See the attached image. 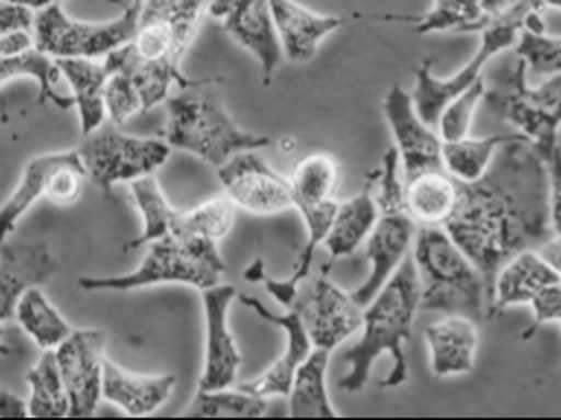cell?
Segmentation results:
<instances>
[{
  "mask_svg": "<svg viewBox=\"0 0 561 420\" xmlns=\"http://www.w3.org/2000/svg\"><path fill=\"white\" fill-rule=\"evenodd\" d=\"M445 230L480 270L489 302L501 265L519 251L539 249L556 235L547 161L522 134H512L496 149L482 177L459 182Z\"/></svg>",
  "mask_w": 561,
  "mask_h": 420,
  "instance_id": "obj_1",
  "label": "cell"
},
{
  "mask_svg": "<svg viewBox=\"0 0 561 420\" xmlns=\"http://www.w3.org/2000/svg\"><path fill=\"white\" fill-rule=\"evenodd\" d=\"M211 2L145 0L130 43L108 53L105 59V105L113 124L122 126L131 115L168 101L172 87L191 84L180 66Z\"/></svg>",
  "mask_w": 561,
  "mask_h": 420,
  "instance_id": "obj_2",
  "label": "cell"
},
{
  "mask_svg": "<svg viewBox=\"0 0 561 420\" xmlns=\"http://www.w3.org/2000/svg\"><path fill=\"white\" fill-rule=\"evenodd\" d=\"M420 276L413 256H408L394 270L389 283L364 308V334L353 348L346 350L348 373L341 381V389L348 394L362 391L369 381L376 360L382 354L392 355V368L380 385L399 387L408 381L410 366L405 345L413 331L415 311L420 310Z\"/></svg>",
  "mask_w": 561,
  "mask_h": 420,
  "instance_id": "obj_3",
  "label": "cell"
},
{
  "mask_svg": "<svg viewBox=\"0 0 561 420\" xmlns=\"http://www.w3.org/2000/svg\"><path fill=\"white\" fill-rule=\"evenodd\" d=\"M219 78L191 80L175 97H168L163 138L172 149L188 151L214 168H221L240 151H260L272 140L247 133L224 105Z\"/></svg>",
  "mask_w": 561,
  "mask_h": 420,
  "instance_id": "obj_4",
  "label": "cell"
},
{
  "mask_svg": "<svg viewBox=\"0 0 561 420\" xmlns=\"http://www.w3.org/2000/svg\"><path fill=\"white\" fill-rule=\"evenodd\" d=\"M413 241L411 256L422 288L420 308L484 320V302H489L484 279L445 226H420Z\"/></svg>",
  "mask_w": 561,
  "mask_h": 420,
  "instance_id": "obj_5",
  "label": "cell"
},
{
  "mask_svg": "<svg viewBox=\"0 0 561 420\" xmlns=\"http://www.w3.org/2000/svg\"><path fill=\"white\" fill-rule=\"evenodd\" d=\"M486 110L510 122L539 154L549 161L560 147L561 73L539 87H528V66L518 57L486 84Z\"/></svg>",
  "mask_w": 561,
  "mask_h": 420,
  "instance_id": "obj_6",
  "label": "cell"
},
{
  "mask_svg": "<svg viewBox=\"0 0 561 420\" xmlns=\"http://www.w3.org/2000/svg\"><path fill=\"white\" fill-rule=\"evenodd\" d=\"M138 270L119 276H84L78 287L88 293L94 291H117L126 293L134 288L154 285H188L209 288L219 285L226 264L217 251V245H188L163 237L152 241Z\"/></svg>",
  "mask_w": 561,
  "mask_h": 420,
  "instance_id": "obj_7",
  "label": "cell"
},
{
  "mask_svg": "<svg viewBox=\"0 0 561 420\" xmlns=\"http://www.w3.org/2000/svg\"><path fill=\"white\" fill-rule=\"evenodd\" d=\"M537 9L542 11V7L537 0H519L518 4L512 7L510 11H505L496 18H489L484 27L478 30L480 46H478L472 61L468 66L461 67L447 80L436 78L432 73L434 59H424L420 66L415 67V89L411 92V101H413V107L417 111V115L434 128L445 105L459 92L470 89L476 80H480L482 69L495 55L516 43L519 32L524 30L526 15Z\"/></svg>",
  "mask_w": 561,
  "mask_h": 420,
  "instance_id": "obj_8",
  "label": "cell"
},
{
  "mask_svg": "<svg viewBox=\"0 0 561 420\" xmlns=\"http://www.w3.org/2000/svg\"><path fill=\"white\" fill-rule=\"evenodd\" d=\"M142 7L130 4L117 20L76 22L59 2L34 15V46L53 59H99L130 43Z\"/></svg>",
  "mask_w": 561,
  "mask_h": 420,
  "instance_id": "obj_9",
  "label": "cell"
},
{
  "mask_svg": "<svg viewBox=\"0 0 561 420\" xmlns=\"http://www.w3.org/2000/svg\"><path fill=\"white\" fill-rule=\"evenodd\" d=\"M170 151L172 147L165 140L119 133L111 120L84 134L78 149L88 180L107 195L113 184L151 177L168 161Z\"/></svg>",
  "mask_w": 561,
  "mask_h": 420,
  "instance_id": "obj_10",
  "label": "cell"
},
{
  "mask_svg": "<svg viewBox=\"0 0 561 420\" xmlns=\"http://www.w3.org/2000/svg\"><path fill=\"white\" fill-rule=\"evenodd\" d=\"M293 308L299 311L307 334L318 350H336L364 325V306L325 274L299 291Z\"/></svg>",
  "mask_w": 561,
  "mask_h": 420,
  "instance_id": "obj_11",
  "label": "cell"
},
{
  "mask_svg": "<svg viewBox=\"0 0 561 420\" xmlns=\"http://www.w3.org/2000/svg\"><path fill=\"white\" fill-rule=\"evenodd\" d=\"M105 345V331L73 329L55 350L69 398V419H90L103 398Z\"/></svg>",
  "mask_w": 561,
  "mask_h": 420,
  "instance_id": "obj_12",
  "label": "cell"
},
{
  "mask_svg": "<svg viewBox=\"0 0 561 420\" xmlns=\"http://www.w3.org/2000/svg\"><path fill=\"white\" fill-rule=\"evenodd\" d=\"M217 177L226 197L244 212L272 216L295 207L290 178L274 172L257 151H240L230 157L217 168Z\"/></svg>",
  "mask_w": 561,
  "mask_h": 420,
  "instance_id": "obj_13",
  "label": "cell"
},
{
  "mask_svg": "<svg viewBox=\"0 0 561 420\" xmlns=\"http://www.w3.org/2000/svg\"><path fill=\"white\" fill-rule=\"evenodd\" d=\"M209 15L221 20L224 32L255 55L263 84H270L284 57L270 0H214Z\"/></svg>",
  "mask_w": 561,
  "mask_h": 420,
  "instance_id": "obj_14",
  "label": "cell"
},
{
  "mask_svg": "<svg viewBox=\"0 0 561 420\" xmlns=\"http://www.w3.org/2000/svg\"><path fill=\"white\" fill-rule=\"evenodd\" d=\"M382 110L394 138V149L403 166L405 180L428 170L445 168L443 138L417 115L410 92H405L401 84H394L385 97Z\"/></svg>",
  "mask_w": 561,
  "mask_h": 420,
  "instance_id": "obj_15",
  "label": "cell"
},
{
  "mask_svg": "<svg viewBox=\"0 0 561 420\" xmlns=\"http://www.w3.org/2000/svg\"><path fill=\"white\" fill-rule=\"evenodd\" d=\"M234 297H237V288L232 285L203 288L207 343H205V366L198 381V389H205V391L228 389L237 381L242 355L238 350L234 332L228 322Z\"/></svg>",
  "mask_w": 561,
  "mask_h": 420,
  "instance_id": "obj_16",
  "label": "cell"
},
{
  "mask_svg": "<svg viewBox=\"0 0 561 420\" xmlns=\"http://www.w3.org/2000/svg\"><path fill=\"white\" fill-rule=\"evenodd\" d=\"M240 302L249 310L255 311L260 318L280 327L282 331L286 332V350L263 375L257 376L255 381L238 385V389L255 394L260 398H274V396L288 398L299 366L313 350V343L302 325L301 316L295 308H290L286 314H274V311L267 310L260 299L249 297V295H242Z\"/></svg>",
  "mask_w": 561,
  "mask_h": 420,
  "instance_id": "obj_17",
  "label": "cell"
},
{
  "mask_svg": "<svg viewBox=\"0 0 561 420\" xmlns=\"http://www.w3.org/2000/svg\"><path fill=\"white\" fill-rule=\"evenodd\" d=\"M415 222L408 212L380 214L371 235L366 241V258L371 264L366 281L351 291L353 299L366 308L376 293L389 283L394 270L410 256V247L415 239Z\"/></svg>",
  "mask_w": 561,
  "mask_h": 420,
  "instance_id": "obj_18",
  "label": "cell"
},
{
  "mask_svg": "<svg viewBox=\"0 0 561 420\" xmlns=\"http://www.w3.org/2000/svg\"><path fill=\"white\" fill-rule=\"evenodd\" d=\"M57 265L46 243L0 245V325L15 318L23 293L44 285L57 272Z\"/></svg>",
  "mask_w": 561,
  "mask_h": 420,
  "instance_id": "obj_19",
  "label": "cell"
},
{
  "mask_svg": "<svg viewBox=\"0 0 561 420\" xmlns=\"http://www.w3.org/2000/svg\"><path fill=\"white\" fill-rule=\"evenodd\" d=\"M270 7L284 57L293 64L311 61L325 36L345 23L341 18L320 15L295 0H270Z\"/></svg>",
  "mask_w": 561,
  "mask_h": 420,
  "instance_id": "obj_20",
  "label": "cell"
},
{
  "mask_svg": "<svg viewBox=\"0 0 561 420\" xmlns=\"http://www.w3.org/2000/svg\"><path fill=\"white\" fill-rule=\"evenodd\" d=\"M561 281L558 272L539 253V249L519 251L512 260H507L496 272L495 287L486 308V316L495 318L501 311L530 304V299L540 288Z\"/></svg>",
  "mask_w": 561,
  "mask_h": 420,
  "instance_id": "obj_21",
  "label": "cell"
},
{
  "mask_svg": "<svg viewBox=\"0 0 561 420\" xmlns=\"http://www.w3.org/2000/svg\"><path fill=\"white\" fill-rule=\"evenodd\" d=\"M426 343L431 352V368L436 376L468 375L474 371L478 350V322L447 314L440 322L426 327Z\"/></svg>",
  "mask_w": 561,
  "mask_h": 420,
  "instance_id": "obj_22",
  "label": "cell"
},
{
  "mask_svg": "<svg viewBox=\"0 0 561 420\" xmlns=\"http://www.w3.org/2000/svg\"><path fill=\"white\" fill-rule=\"evenodd\" d=\"M175 383V375H134L105 360L103 398L119 406L128 417L140 419L157 412L170 399Z\"/></svg>",
  "mask_w": 561,
  "mask_h": 420,
  "instance_id": "obj_23",
  "label": "cell"
},
{
  "mask_svg": "<svg viewBox=\"0 0 561 420\" xmlns=\"http://www.w3.org/2000/svg\"><path fill=\"white\" fill-rule=\"evenodd\" d=\"M380 218L378 203L374 200V177L367 180L366 189L355 197L339 203L330 232L324 239L325 249L332 260L353 256L371 235Z\"/></svg>",
  "mask_w": 561,
  "mask_h": 420,
  "instance_id": "obj_24",
  "label": "cell"
},
{
  "mask_svg": "<svg viewBox=\"0 0 561 420\" xmlns=\"http://www.w3.org/2000/svg\"><path fill=\"white\" fill-rule=\"evenodd\" d=\"M71 156L73 151L44 154L27 161L18 189L0 205V245L9 241L18 222L22 220L36 201H48L53 177L66 166Z\"/></svg>",
  "mask_w": 561,
  "mask_h": 420,
  "instance_id": "obj_25",
  "label": "cell"
},
{
  "mask_svg": "<svg viewBox=\"0 0 561 420\" xmlns=\"http://www.w3.org/2000/svg\"><path fill=\"white\" fill-rule=\"evenodd\" d=\"M459 182L445 168L405 180V209L415 226H445L454 214Z\"/></svg>",
  "mask_w": 561,
  "mask_h": 420,
  "instance_id": "obj_26",
  "label": "cell"
},
{
  "mask_svg": "<svg viewBox=\"0 0 561 420\" xmlns=\"http://www.w3.org/2000/svg\"><path fill=\"white\" fill-rule=\"evenodd\" d=\"M131 200L142 216V232L126 245V249H138L163 237L184 239V212L175 209L161 193L152 177L138 178L130 182Z\"/></svg>",
  "mask_w": 561,
  "mask_h": 420,
  "instance_id": "obj_27",
  "label": "cell"
},
{
  "mask_svg": "<svg viewBox=\"0 0 561 420\" xmlns=\"http://www.w3.org/2000/svg\"><path fill=\"white\" fill-rule=\"evenodd\" d=\"M61 76H66L69 87L73 90L76 107L80 113L82 136L96 130L105 117V89H107L108 71L105 64L99 66L92 59H55Z\"/></svg>",
  "mask_w": 561,
  "mask_h": 420,
  "instance_id": "obj_28",
  "label": "cell"
},
{
  "mask_svg": "<svg viewBox=\"0 0 561 420\" xmlns=\"http://www.w3.org/2000/svg\"><path fill=\"white\" fill-rule=\"evenodd\" d=\"M328 364V350L313 348L305 357L288 394V415L293 419H339L325 387Z\"/></svg>",
  "mask_w": 561,
  "mask_h": 420,
  "instance_id": "obj_29",
  "label": "cell"
},
{
  "mask_svg": "<svg viewBox=\"0 0 561 420\" xmlns=\"http://www.w3.org/2000/svg\"><path fill=\"white\" fill-rule=\"evenodd\" d=\"M30 387L27 417L32 419H66L69 417V398L66 383L59 371L55 350H43L36 366L25 376Z\"/></svg>",
  "mask_w": 561,
  "mask_h": 420,
  "instance_id": "obj_30",
  "label": "cell"
},
{
  "mask_svg": "<svg viewBox=\"0 0 561 420\" xmlns=\"http://www.w3.org/2000/svg\"><path fill=\"white\" fill-rule=\"evenodd\" d=\"M15 318H18L23 332L41 350H57L73 332V327L48 302V297L44 295L41 287L27 288L23 293V297L15 308Z\"/></svg>",
  "mask_w": 561,
  "mask_h": 420,
  "instance_id": "obj_31",
  "label": "cell"
},
{
  "mask_svg": "<svg viewBox=\"0 0 561 420\" xmlns=\"http://www.w3.org/2000/svg\"><path fill=\"white\" fill-rule=\"evenodd\" d=\"M341 182V166L336 157L328 154H313L299 161L290 177L293 203L297 209L322 205L336 200Z\"/></svg>",
  "mask_w": 561,
  "mask_h": 420,
  "instance_id": "obj_32",
  "label": "cell"
},
{
  "mask_svg": "<svg viewBox=\"0 0 561 420\" xmlns=\"http://www.w3.org/2000/svg\"><path fill=\"white\" fill-rule=\"evenodd\" d=\"M15 78H34L38 82L41 87L38 105L55 103L59 110L64 111L71 110L76 105L73 97H64L55 90L57 80L61 78V71L57 67V61L44 55L43 50H38L36 46L22 55L0 57V87H4Z\"/></svg>",
  "mask_w": 561,
  "mask_h": 420,
  "instance_id": "obj_33",
  "label": "cell"
},
{
  "mask_svg": "<svg viewBox=\"0 0 561 420\" xmlns=\"http://www.w3.org/2000/svg\"><path fill=\"white\" fill-rule=\"evenodd\" d=\"M267 412V398L249 391L198 389L188 408L182 412L184 419H261Z\"/></svg>",
  "mask_w": 561,
  "mask_h": 420,
  "instance_id": "obj_34",
  "label": "cell"
},
{
  "mask_svg": "<svg viewBox=\"0 0 561 420\" xmlns=\"http://www.w3.org/2000/svg\"><path fill=\"white\" fill-rule=\"evenodd\" d=\"M507 138L510 136H463L459 140L443 143V166L457 182H474L489 170L496 149Z\"/></svg>",
  "mask_w": 561,
  "mask_h": 420,
  "instance_id": "obj_35",
  "label": "cell"
},
{
  "mask_svg": "<svg viewBox=\"0 0 561 420\" xmlns=\"http://www.w3.org/2000/svg\"><path fill=\"white\" fill-rule=\"evenodd\" d=\"M486 22L478 0H432L431 11L415 23V32H478Z\"/></svg>",
  "mask_w": 561,
  "mask_h": 420,
  "instance_id": "obj_36",
  "label": "cell"
},
{
  "mask_svg": "<svg viewBox=\"0 0 561 420\" xmlns=\"http://www.w3.org/2000/svg\"><path fill=\"white\" fill-rule=\"evenodd\" d=\"M237 205L228 197L205 201L186 212V228L193 239L221 241L228 237L234 224Z\"/></svg>",
  "mask_w": 561,
  "mask_h": 420,
  "instance_id": "obj_37",
  "label": "cell"
},
{
  "mask_svg": "<svg viewBox=\"0 0 561 420\" xmlns=\"http://www.w3.org/2000/svg\"><path fill=\"white\" fill-rule=\"evenodd\" d=\"M484 92H486V82L480 78L470 89L459 92L445 105V110L440 111L436 122L438 136L443 138V143L459 140L470 134L476 110L484 101Z\"/></svg>",
  "mask_w": 561,
  "mask_h": 420,
  "instance_id": "obj_38",
  "label": "cell"
},
{
  "mask_svg": "<svg viewBox=\"0 0 561 420\" xmlns=\"http://www.w3.org/2000/svg\"><path fill=\"white\" fill-rule=\"evenodd\" d=\"M516 55L526 61L528 71L537 76L561 73V36H547V32L533 34L522 30Z\"/></svg>",
  "mask_w": 561,
  "mask_h": 420,
  "instance_id": "obj_39",
  "label": "cell"
},
{
  "mask_svg": "<svg viewBox=\"0 0 561 420\" xmlns=\"http://www.w3.org/2000/svg\"><path fill=\"white\" fill-rule=\"evenodd\" d=\"M399 154L394 147L382 157V168L374 177V200L380 214L408 212L405 209V182L399 178Z\"/></svg>",
  "mask_w": 561,
  "mask_h": 420,
  "instance_id": "obj_40",
  "label": "cell"
},
{
  "mask_svg": "<svg viewBox=\"0 0 561 420\" xmlns=\"http://www.w3.org/2000/svg\"><path fill=\"white\" fill-rule=\"evenodd\" d=\"M530 308H533V325L528 331L524 332V339H530L542 325L561 322V281L540 288L539 293L530 299Z\"/></svg>",
  "mask_w": 561,
  "mask_h": 420,
  "instance_id": "obj_41",
  "label": "cell"
},
{
  "mask_svg": "<svg viewBox=\"0 0 561 420\" xmlns=\"http://www.w3.org/2000/svg\"><path fill=\"white\" fill-rule=\"evenodd\" d=\"M549 168V216L553 232L561 235V149L547 161Z\"/></svg>",
  "mask_w": 561,
  "mask_h": 420,
  "instance_id": "obj_42",
  "label": "cell"
},
{
  "mask_svg": "<svg viewBox=\"0 0 561 420\" xmlns=\"http://www.w3.org/2000/svg\"><path fill=\"white\" fill-rule=\"evenodd\" d=\"M34 23V11L0 0V34L13 30H30Z\"/></svg>",
  "mask_w": 561,
  "mask_h": 420,
  "instance_id": "obj_43",
  "label": "cell"
},
{
  "mask_svg": "<svg viewBox=\"0 0 561 420\" xmlns=\"http://www.w3.org/2000/svg\"><path fill=\"white\" fill-rule=\"evenodd\" d=\"M30 48H34V36L30 34V30H13L0 34V57L22 55Z\"/></svg>",
  "mask_w": 561,
  "mask_h": 420,
  "instance_id": "obj_44",
  "label": "cell"
},
{
  "mask_svg": "<svg viewBox=\"0 0 561 420\" xmlns=\"http://www.w3.org/2000/svg\"><path fill=\"white\" fill-rule=\"evenodd\" d=\"M0 419H27V404L0 387Z\"/></svg>",
  "mask_w": 561,
  "mask_h": 420,
  "instance_id": "obj_45",
  "label": "cell"
},
{
  "mask_svg": "<svg viewBox=\"0 0 561 420\" xmlns=\"http://www.w3.org/2000/svg\"><path fill=\"white\" fill-rule=\"evenodd\" d=\"M539 253L561 279V235H553L547 243L539 247Z\"/></svg>",
  "mask_w": 561,
  "mask_h": 420,
  "instance_id": "obj_46",
  "label": "cell"
},
{
  "mask_svg": "<svg viewBox=\"0 0 561 420\" xmlns=\"http://www.w3.org/2000/svg\"><path fill=\"white\" fill-rule=\"evenodd\" d=\"M478 2H480L482 13L486 18H496V15L505 13V11H510L512 7H516L519 0H478Z\"/></svg>",
  "mask_w": 561,
  "mask_h": 420,
  "instance_id": "obj_47",
  "label": "cell"
},
{
  "mask_svg": "<svg viewBox=\"0 0 561 420\" xmlns=\"http://www.w3.org/2000/svg\"><path fill=\"white\" fill-rule=\"evenodd\" d=\"M242 276H244L249 283H261V281H263V276H265V265H263V260H255L253 264L249 265V268L242 272Z\"/></svg>",
  "mask_w": 561,
  "mask_h": 420,
  "instance_id": "obj_48",
  "label": "cell"
},
{
  "mask_svg": "<svg viewBox=\"0 0 561 420\" xmlns=\"http://www.w3.org/2000/svg\"><path fill=\"white\" fill-rule=\"evenodd\" d=\"M4 2L18 4V7L30 9V11H43L48 4H55V2H61V0H4Z\"/></svg>",
  "mask_w": 561,
  "mask_h": 420,
  "instance_id": "obj_49",
  "label": "cell"
},
{
  "mask_svg": "<svg viewBox=\"0 0 561 420\" xmlns=\"http://www.w3.org/2000/svg\"><path fill=\"white\" fill-rule=\"evenodd\" d=\"M540 7H542V11L549 7V9H561V0H537Z\"/></svg>",
  "mask_w": 561,
  "mask_h": 420,
  "instance_id": "obj_50",
  "label": "cell"
},
{
  "mask_svg": "<svg viewBox=\"0 0 561 420\" xmlns=\"http://www.w3.org/2000/svg\"><path fill=\"white\" fill-rule=\"evenodd\" d=\"M131 4H136V7H142V4H145V0H131Z\"/></svg>",
  "mask_w": 561,
  "mask_h": 420,
  "instance_id": "obj_51",
  "label": "cell"
},
{
  "mask_svg": "<svg viewBox=\"0 0 561 420\" xmlns=\"http://www.w3.org/2000/svg\"><path fill=\"white\" fill-rule=\"evenodd\" d=\"M2 334H4V327L0 325V339H2Z\"/></svg>",
  "mask_w": 561,
  "mask_h": 420,
  "instance_id": "obj_52",
  "label": "cell"
}]
</instances>
